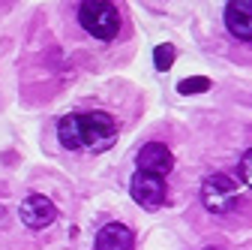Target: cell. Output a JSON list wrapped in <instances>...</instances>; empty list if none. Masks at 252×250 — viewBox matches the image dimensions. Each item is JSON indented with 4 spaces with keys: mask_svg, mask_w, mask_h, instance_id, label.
<instances>
[{
    "mask_svg": "<svg viewBox=\"0 0 252 250\" xmlns=\"http://www.w3.org/2000/svg\"><path fill=\"white\" fill-rule=\"evenodd\" d=\"M201 202L213 214H228L237 205V184L228 175H222V172L210 175L204 181V187H201Z\"/></svg>",
    "mask_w": 252,
    "mask_h": 250,
    "instance_id": "obj_3",
    "label": "cell"
},
{
    "mask_svg": "<svg viewBox=\"0 0 252 250\" xmlns=\"http://www.w3.org/2000/svg\"><path fill=\"white\" fill-rule=\"evenodd\" d=\"M207 250H213V247H207Z\"/></svg>",
    "mask_w": 252,
    "mask_h": 250,
    "instance_id": "obj_12",
    "label": "cell"
},
{
    "mask_svg": "<svg viewBox=\"0 0 252 250\" xmlns=\"http://www.w3.org/2000/svg\"><path fill=\"white\" fill-rule=\"evenodd\" d=\"M129 193L132 199L147 208V211H156V208H162L165 199H168V187L162 178H156V175H147V172H135L132 181H129Z\"/></svg>",
    "mask_w": 252,
    "mask_h": 250,
    "instance_id": "obj_4",
    "label": "cell"
},
{
    "mask_svg": "<svg viewBox=\"0 0 252 250\" xmlns=\"http://www.w3.org/2000/svg\"><path fill=\"white\" fill-rule=\"evenodd\" d=\"M78 21L93 40H114L120 34V9L105 0H84L78 6Z\"/></svg>",
    "mask_w": 252,
    "mask_h": 250,
    "instance_id": "obj_2",
    "label": "cell"
},
{
    "mask_svg": "<svg viewBox=\"0 0 252 250\" xmlns=\"http://www.w3.org/2000/svg\"><path fill=\"white\" fill-rule=\"evenodd\" d=\"M96 250H135V235L123 223H108L96 235Z\"/></svg>",
    "mask_w": 252,
    "mask_h": 250,
    "instance_id": "obj_8",
    "label": "cell"
},
{
    "mask_svg": "<svg viewBox=\"0 0 252 250\" xmlns=\"http://www.w3.org/2000/svg\"><path fill=\"white\" fill-rule=\"evenodd\" d=\"M225 27L240 42H252V0H231L225 3Z\"/></svg>",
    "mask_w": 252,
    "mask_h": 250,
    "instance_id": "obj_6",
    "label": "cell"
},
{
    "mask_svg": "<svg viewBox=\"0 0 252 250\" xmlns=\"http://www.w3.org/2000/svg\"><path fill=\"white\" fill-rule=\"evenodd\" d=\"M18 214H21V220H24L30 229H45L54 217H57V208H54V202L45 199V196H27V199L21 202Z\"/></svg>",
    "mask_w": 252,
    "mask_h": 250,
    "instance_id": "obj_7",
    "label": "cell"
},
{
    "mask_svg": "<svg viewBox=\"0 0 252 250\" xmlns=\"http://www.w3.org/2000/svg\"><path fill=\"white\" fill-rule=\"evenodd\" d=\"M174 57H177V51H174V45H168V42L153 48V64H156V70H171Z\"/></svg>",
    "mask_w": 252,
    "mask_h": 250,
    "instance_id": "obj_9",
    "label": "cell"
},
{
    "mask_svg": "<svg viewBox=\"0 0 252 250\" xmlns=\"http://www.w3.org/2000/svg\"><path fill=\"white\" fill-rule=\"evenodd\" d=\"M180 93H201V90H210V79L207 76H192V79H183L177 84Z\"/></svg>",
    "mask_w": 252,
    "mask_h": 250,
    "instance_id": "obj_10",
    "label": "cell"
},
{
    "mask_svg": "<svg viewBox=\"0 0 252 250\" xmlns=\"http://www.w3.org/2000/svg\"><path fill=\"white\" fill-rule=\"evenodd\" d=\"M57 139L63 148H93V151H105L117 139V124L105 112H72L63 115L57 124Z\"/></svg>",
    "mask_w": 252,
    "mask_h": 250,
    "instance_id": "obj_1",
    "label": "cell"
},
{
    "mask_svg": "<svg viewBox=\"0 0 252 250\" xmlns=\"http://www.w3.org/2000/svg\"><path fill=\"white\" fill-rule=\"evenodd\" d=\"M171 166H174V157H171V151L165 148V142H147L138 151V172L162 178V175L171 172Z\"/></svg>",
    "mask_w": 252,
    "mask_h": 250,
    "instance_id": "obj_5",
    "label": "cell"
},
{
    "mask_svg": "<svg viewBox=\"0 0 252 250\" xmlns=\"http://www.w3.org/2000/svg\"><path fill=\"white\" fill-rule=\"evenodd\" d=\"M240 178L246 187H252V151H246L240 157Z\"/></svg>",
    "mask_w": 252,
    "mask_h": 250,
    "instance_id": "obj_11",
    "label": "cell"
}]
</instances>
